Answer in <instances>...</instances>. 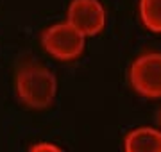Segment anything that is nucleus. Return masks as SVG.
Wrapping results in <instances>:
<instances>
[{
    "label": "nucleus",
    "instance_id": "1",
    "mask_svg": "<svg viewBox=\"0 0 161 152\" xmlns=\"http://www.w3.org/2000/svg\"><path fill=\"white\" fill-rule=\"evenodd\" d=\"M16 99L32 111L48 109L58 95V79L45 64L25 61L20 64L14 77Z\"/></svg>",
    "mask_w": 161,
    "mask_h": 152
},
{
    "label": "nucleus",
    "instance_id": "2",
    "mask_svg": "<svg viewBox=\"0 0 161 152\" xmlns=\"http://www.w3.org/2000/svg\"><path fill=\"white\" fill-rule=\"evenodd\" d=\"M40 43L50 57L58 61H75L79 59L86 47V38L64 20L52 24L41 30Z\"/></svg>",
    "mask_w": 161,
    "mask_h": 152
},
{
    "label": "nucleus",
    "instance_id": "3",
    "mask_svg": "<svg viewBox=\"0 0 161 152\" xmlns=\"http://www.w3.org/2000/svg\"><path fill=\"white\" fill-rule=\"evenodd\" d=\"M129 84L143 99H161V52L147 50L129 66Z\"/></svg>",
    "mask_w": 161,
    "mask_h": 152
},
{
    "label": "nucleus",
    "instance_id": "4",
    "mask_svg": "<svg viewBox=\"0 0 161 152\" xmlns=\"http://www.w3.org/2000/svg\"><path fill=\"white\" fill-rule=\"evenodd\" d=\"M66 22L84 38L97 36L106 27V9L100 0H72L66 9Z\"/></svg>",
    "mask_w": 161,
    "mask_h": 152
},
{
    "label": "nucleus",
    "instance_id": "5",
    "mask_svg": "<svg viewBox=\"0 0 161 152\" xmlns=\"http://www.w3.org/2000/svg\"><path fill=\"white\" fill-rule=\"evenodd\" d=\"M124 152H161V129L140 125L131 129L122 141Z\"/></svg>",
    "mask_w": 161,
    "mask_h": 152
},
{
    "label": "nucleus",
    "instance_id": "6",
    "mask_svg": "<svg viewBox=\"0 0 161 152\" xmlns=\"http://www.w3.org/2000/svg\"><path fill=\"white\" fill-rule=\"evenodd\" d=\"M138 13L145 29L161 34V0H140Z\"/></svg>",
    "mask_w": 161,
    "mask_h": 152
},
{
    "label": "nucleus",
    "instance_id": "7",
    "mask_svg": "<svg viewBox=\"0 0 161 152\" xmlns=\"http://www.w3.org/2000/svg\"><path fill=\"white\" fill-rule=\"evenodd\" d=\"M29 152H64V150L52 141H36L34 145H31Z\"/></svg>",
    "mask_w": 161,
    "mask_h": 152
},
{
    "label": "nucleus",
    "instance_id": "8",
    "mask_svg": "<svg viewBox=\"0 0 161 152\" xmlns=\"http://www.w3.org/2000/svg\"><path fill=\"white\" fill-rule=\"evenodd\" d=\"M158 120H159V129H161V109H159V117H158Z\"/></svg>",
    "mask_w": 161,
    "mask_h": 152
}]
</instances>
